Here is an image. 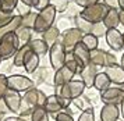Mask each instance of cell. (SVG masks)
Returning a JSON list of instances; mask_svg holds the SVG:
<instances>
[{"instance_id": "obj_36", "label": "cell", "mask_w": 124, "mask_h": 121, "mask_svg": "<svg viewBox=\"0 0 124 121\" xmlns=\"http://www.w3.org/2000/svg\"><path fill=\"white\" fill-rule=\"evenodd\" d=\"M50 0H34L32 1V8H34L35 11H42L43 8H46L47 6H50Z\"/></svg>"}, {"instance_id": "obj_2", "label": "cell", "mask_w": 124, "mask_h": 121, "mask_svg": "<svg viewBox=\"0 0 124 121\" xmlns=\"http://www.w3.org/2000/svg\"><path fill=\"white\" fill-rule=\"evenodd\" d=\"M68 56L70 57H67L64 66L62 68H59L57 71H54V79H53V86L54 88H60L63 85L68 83L70 81H73L74 77L77 74H79V71H81V67L78 66V63L71 57V54Z\"/></svg>"}, {"instance_id": "obj_49", "label": "cell", "mask_w": 124, "mask_h": 121, "mask_svg": "<svg viewBox=\"0 0 124 121\" xmlns=\"http://www.w3.org/2000/svg\"><path fill=\"white\" fill-rule=\"evenodd\" d=\"M120 11H124V0H120Z\"/></svg>"}, {"instance_id": "obj_43", "label": "cell", "mask_w": 124, "mask_h": 121, "mask_svg": "<svg viewBox=\"0 0 124 121\" xmlns=\"http://www.w3.org/2000/svg\"><path fill=\"white\" fill-rule=\"evenodd\" d=\"M17 10L20 11V15H24V14H27V13H29V11H31V7L23 4V3H18Z\"/></svg>"}, {"instance_id": "obj_32", "label": "cell", "mask_w": 124, "mask_h": 121, "mask_svg": "<svg viewBox=\"0 0 124 121\" xmlns=\"http://www.w3.org/2000/svg\"><path fill=\"white\" fill-rule=\"evenodd\" d=\"M84 95L88 98V100H89L93 106L101 100V92H99V91H96L93 86H92V88H86V89H85Z\"/></svg>"}, {"instance_id": "obj_7", "label": "cell", "mask_w": 124, "mask_h": 121, "mask_svg": "<svg viewBox=\"0 0 124 121\" xmlns=\"http://www.w3.org/2000/svg\"><path fill=\"white\" fill-rule=\"evenodd\" d=\"M8 88L18 93H25L29 89L36 88V85L32 81V78L27 77V75L13 74V75H8Z\"/></svg>"}, {"instance_id": "obj_52", "label": "cell", "mask_w": 124, "mask_h": 121, "mask_svg": "<svg viewBox=\"0 0 124 121\" xmlns=\"http://www.w3.org/2000/svg\"><path fill=\"white\" fill-rule=\"evenodd\" d=\"M123 46H124V32H123Z\"/></svg>"}, {"instance_id": "obj_17", "label": "cell", "mask_w": 124, "mask_h": 121, "mask_svg": "<svg viewBox=\"0 0 124 121\" xmlns=\"http://www.w3.org/2000/svg\"><path fill=\"white\" fill-rule=\"evenodd\" d=\"M43 109H45V111L49 114V117H53V118H56V116L60 113V111H63V106L60 105V102H59V99H57V96L54 93H52L47 96V99H46V103L45 106H43Z\"/></svg>"}, {"instance_id": "obj_24", "label": "cell", "mask_w": 124, "mask_h": 121, "mask_svg": "<svg viewBox=\"0 0 124 121\" xmlns=\"http://www.w3.org/2000/svg\"><path fill=\"white\" fill-rule=\"evenodd\" d=\"M20 27H21V15L17 14V15H14V18H13L7 25H4V27L0 28V39L3 38L4 35H7V33L16 32Z\"/></svg>"}, {"instance_id": "obj_25", "label": "cell", "mask_w": 124, "mask_h": 121, "mask_svg": "<svg viewBox=\"0 0 124 121\" xmlns=\"http://www.w3.org/2000/svg\"><path fill=\"white\" fill-rule=\"evenodd\" d=\"M16 35H17V39H18V42H20V46H24V45H28L32 40L34 29L25 28V27H20L16 31Z\"/></svg>"}, {"instance_id": "obj_42", "label": "cell", "mask_w": 124, "mask_h": 121, "mask_svg": "<svg viewBox=\"0 0 124 121\" xmlns=\"http://www.w3.org/2000/svg\"><path fill=\"white\" fill-rule=\"evenodd\" d=\"M54 121H75V120H74L73 114H68V113H66V111L63 110L56 116Z\"/></svg>"}, {"instance_id": "obj_34", "label": "cell", "mask_w": 124, "mask_h": 121, "mask_svg": "<svg viewBox=\"0 0 124 121\" xmlns=\"http://www.w3.org/2000/svg\"><path fill=\"white\" fill-rule=\"evenodd\" d=\"M20 0H0V4H1V11H6V13H13V11L17 8Z\"/></svg>"}, {"instance_id": "obj_26", "label": "cell", "mask_w": 124, "mask_h": 121, "mask_svg": "<svg viewBox=\"0 0 124 121\" xmlns=\"http://www.w3.org/2000/svg\"><path fill=\"white\" fill-rule=\"evenodd\" d=\"M31 49H29L28 45H24V46H20V49L17 50V53L13 57V66L14 67H23L24 66V60L28 54Z\"/></svg>"}, {"instance_id": "obj_4", "label": "cell", "mask_w": 124, "mask_h": 121, "mask_svg": "<svg viewBox=\"0 0 124 121\" xmlns=\"http://www.w3.org/2000/svg\"><path fill=\"white\" fill-rule=\"evenodd\" d=\"M18 49H20V42H18L16 32L7 33L0 39V56L3 60L13 59Z\"/></svg>"}, {"instance_id": "obj_3", "label": "cell", "mask_w": 124, "mask_h": 121, "mask_svg": "<svg viewBox=\"0 0 124 121\" xmlns=\"http://www.w3.org/2000/svg\"><path fill=\"white\" fill-rule=\"evenodd\" d=\"M57 17V8L54 4L47 6L46 8H43L42 11L38 13L36 20H35V25H34V32L35 33H42L47 31L49 28H52L54 25Z\"/></svg>"}, {"instance_id": "obj_39", "label": "cell", "mask_w": 124, "mask_h": 121, "mask_svg": "<svg viewBox=\"0 0 124 121\" xmlns=\"http://www.w3.org/2000/svg\"><path fill=\"white\" fill-rule=\"evenodd\" d=\"M74 3L78 7H81V8H86V7H91L93 4L102 3V0H74Z\"/></svg>"}, {"instance_id": "obj_11", "label": "cell", "mask_w": 124, "mask_h": 121, "mask_svg": "<svg viewBox=\"0 0 124 121\" xmlns=\"http://www.w3.org/2000/svg\"><path fill=\"white\" fill-rule=\"evenodd\" d=\"M3 102H4L7 110L10 111V113L18 114L20 106H21V102H23V96H21V93H18V92H16V91L8 89L7 93L4 95V98H3Z\"/></svg>"}, {"instance_id": "obj_54", "label": "cell", "mask_w": 124, "mask_h": 121, "mask_svg": "<svg viewBox=\"0 0 124 121\" xmlns=\"http://www.w3.org/2000/svg\"><path fill=\"white\" fill-rule=\"evenodd\" d=\"M0 10H1V4H0Z\"/></svg>"}, {"instance_id": "obj_14", "label": "cell", "mask_w": 124, "mask_h": 121, "mask_svg": "<svg viewBox=\"0 0 124 121\" xmlns=\"http://www.w3.org/2000/svg\"><path fill=\"white\" fill-rule=\"evenodd\" d=\"M105 72L109 77L112 85H116V86H123L124 85V68L120 64H116V66H109L105 68Z\"/></svg>"}, {"instance_id": "obj_31", "label": "cell", "mask_w": 124, "mask_h": 121, "mask_svg": "<svg viewBox=\"0 0 124 121\" xmlns=\"http://www.w3.org/2000/svg\"><path fill=\"white\" fill-rule=\"evenodd\" d=\"M91 33H92L93 36H96L98 39H99V38H103V36H106L107 28H106V25L103 24V21H102V22H96V24H92Z\"/></svg>"}, {"instance_id": "obj_29", "label": "cell", "mask_w": 124, "mask_h": 121, "mask_svg": "<svg viewBox=\"0 0 124 121\" xmlns=\"http://www.w3.org/2000/svg\"><path fill=\"white\" fill-rule=\"evenodd\" d=\"M81 43L84 45V46L89 50V52H92V50L98 49V46H99V39L96 38V36H93L92 33H86V35H84V36H82Z\"/></svg>"}, {"instance_id": "obj_33", "label": "cell", "mask_w": 124, "mask_h": 121, "mask_svg": "<svg viewBox=\"0 0 124 121\" xmlns=\"http://www.w3.org/2000/svg\"><path fill=\"white\" fill-rule=\"evenodd\" d=\"M31 121H49V114L45 111L43 107L35 109L31 114Z\"/></svg>"}, {"instance_id": "obj_38", "label": "cell", "mask_w": 124, "mask_h": 121, "mask_svg": "<svg viewBox=\"0 0 124 121\" xmlns=\"http://www.w3.org/2000/svg\"><path fill=\"white\" fill-rule=\"evenodd\" d=\"M13 18H14V14H13V13H6V11L0 10V28L7 25Z\"/></svg>"}, {"instance_id": "obj_51", "label": "cell", "mask_w": 124, "mask_h": 121, "mask_svg": "<svg viewBox=\"0 0 124 121\" xmlns=\"http://www.w3.org/2000/svg\"><path fill=\"white\" fill-rule=\"evenodd\" d=\"M1 61H3V59H1V56H0V66H1Z\"/></svg>"}, {"instance_id": "obj_5", "label": "cell", "mask_w": 124, "mask_h": 121, "mask_svg": "<svg viewBox=\"0 0 124 121\" xmlns=\"http://www.w3.org/2000/svg\"><path fill=\"white\" fill-rule=\"evenodd\" d=\"M82 36H84V33L79 32L77 28L71 27V28H68V29H64L62 32L59 42L63 45L66 53H67V54H71V52L74 50V47L78 43H81Z\"/></svg>"}, {"instance_id": "obj_13", "label": "cell", "mask_w": 124, "mask_h": 121, "mask_svg": "<svg viewBox=\"0 0 124 121\" xmlns=\"http://www.w3.org/2000/svg\"><path fill=\"white\" fill-rule=\"evenodd\" d=\"M71 57L78 63L81 68H84L85 66H88L91 63V52L82 43H78L74 47V50L71 52Z\"/></svg>"}, {"instance_id": "obj_10", "label": "cell", "mask_w": 124, "mask_h": 121, "mask_svg": "<svg viewBox=\"0 0 124 121\" xmlns=\"http://www.w3.org/2000/svg\"><path fill=\"white\" fill-rule=\"evenodd\" d=\"M32 81L35 82V85L38 86V85H49L52 88H54L53 86V79H54V70L52 68V67H39L36 71L32 74Z\"/></svg>"}, {"instance_id": "obj_50", "label": "cell", "mask_w": 124, "mask_h": 121, "mask_svg": "<svg viewBox=\"0 0 124 121\" xmlns=\"http://www.w3.org/2000/svg\"><path fill=\"white\" fill-rule=\"evenodd\" d=\"M6 114H4V113H1V111H0V121H3V120H4V118H6Z\"/></svg>"}, {"instance_id": "obj_35", "label": "cell", "mask_w": 124, "mask_h": 121, "mask_svg": "<svg viewBox=\"0 0 124 121\" xmlns=\"http://www.w3.org/2000/svg\"><path fill=\"white\" fill-rule=\"evenodd\" d=\"M8 89V77L6 74H0V100H3Z\"/></svg>"}, {"instance_id": "obj_19", "label": "cell", "mask_w": 124, "mask_h": 121, "mask_svg": "<svg viewBox=\"0 0 124 121\" xmlns=\"http://www.w3.org/2000/svg\"><path fill=\"white\" fill-rule=\"evenodd\" d=\"M28 46H29V49H31V52L35 53V54H38L39 57L49 54V49H50V47L47 46V43H46L42 38L32 39V40L28 43Z\"/></svg>"}, {"instance_id": "obj_41", "label": "cell", "mask_w": 124, "mask_h": 121, "mask_svg": "<svg viewBox=\"0 0 124 121\" xmlns=\"http://www.w3.org/2000/svg\"><path fill=\"white\" fill-rule=\"evenodd\" d=\"M116 64H118V60H117V57H116V54L112 53V52H106V67L116 66Z\"/></svg>"}, {"instance_id": "obj_22", "label": "cell", "mask_w": 124, "mask_h": 121, "mask_svg": "<svg viewBox=\"0 0 124 121\" xmlns=\"http://www.w3.org/2000/svg\"><path fill=\"white\" fill-rule=\"evenodd\" d=\"M110 86H112V82H110L109 77L106 75V72L105 71H99L98 72V75H96V78H95L93 88L102 93V92H105L106 89H109Z\"/></svg>"}, {"instance_id": "obj_8", "label": "cell", "mask_w": 124, "mask_h": 121, "mask_svg": "<svg viewBox=\"0 0 124 121\" xmlns=\"http://www.w3.org/2000/svg\"><path fill=\"white\" fill-rule=\"evenodd\" d=\"M66 60H67V53H66V50H64L63 45L60 42L50 46V49H49V61H50V67L54 71L62 68L64 66Z\"/></svg>"}, {"instance_id": "obj_37", "label": "cell", "mask_w": 124, "mask_h": 121, "mask_svg": "<svg viewBox=\"0 0 124 121\" xmlns=\"http://www.w3.org/2000/svg\"><path fill=\"white\" fill-rule=\"evenodd\" d=\"M77 121H96L93 110H85V111H81V114L78 116Z\"/></svg>"}, {"instance_id": "obj_21", "label": "cell", "mask_w": 124, "mask_h": 121, "mask_svg": "<svg viewBox=\"0 0 124 121\" xmlns=\"http://www.w3.org/2000/svg\"><path fill=\"white\" fill-rule=\"evenodd\" d=\"M103 24L107 29H114L120 25V11L118 10H107L106 15L103 18Z\"/></svg>"}, {"instance_id": "obj_23", "label": "cell", "mask_w": 124, "mask_h": 121, "mask_svg": "<svg viewBox=\"0 0 124 121\" xmlns=\"http://www.w3.org/2000/svg\"><path fill=\"white\" fill-rule=\"evenodd\" d=\"M91 64L96 66L98 68L101 67H106V50H102V49H98L96 50H92L91 52Z\"/></svg>"}, {"instance_id": "obj_15", "label": "cell", "mask_w": 124, "mask_h": 121, "mask_svg": "<svg viewBox=\"0 0 124 121\" xmlns=\"http://www.w3.org/2000/svg\"><path fill=\"white\" fill-rule=\"evenodd\" d=\"M98 72H99V68L93 64H88V66H85L84 68H81V71H79V79L85 83V86L86 88H92L93 86V82H95V78L98 75Z\"/></svg>"}, {"instance_id": "obj_40", "label": "cell", "mask_w": 124, "mask_h": 121, "mask_svg": "<svg viewBox=\"0 0 124 121\" xmlns=\"http://www.w3.org/2000/svg\"><path fill=\"white\" fill-rule=\"evenodd\" d=\"M102 3L106 6L109 10H118L120 11V0H102Z\"/></svg>"}, {"instance_id": "obj_18", "label": "cell", "mask_w": 124, "mask_h": 121, "mask_svg": "<svg viewBox=\"0 0 124 121\" xmlns=\"http://www.w3.org/2000/svg\"><path fill=\"white\" fill-rule=\"evenodd\" d=\"M24 70L27 74H34L38 68L40 67V57L38 54H35L32 52H29L27 57H25V60H24Z\"/></svg>"}, {"instance_id": "obj_47", "label": "cell", "mask_w": 124, "mask_h": 121, "mask_svg": "<svg viewBox=\"0 0 124 121\" xmlns=\"http://www.w3.org/2000/svg\"><path fill=\"white\" fill-rule=\"evenodd\" d=\"M120 111H121V118H124V100L121 102V105H120Z\"/></svg>"}, {"instance_id": "obj_46", "label": "cell", "mask_w": 124, "mask_h": 121, "mask_svg": "<svg viewBox=\"0 0 124 121\" xmlns=\"http://www.w3.org/2000/svg\"><path fill=\"white\" fill-rule=\"evenodd\" d=\"M120 24L124 27V11H120Z\"/></svg>"}, {"instance_id": "obj_12", "label": "cell", "mask_w": 124, "mask_h": 121, "mask_svg": "<svg viewBox=\"0 0 124 121\" xmlns=\"http://www.w3.org/2000/svg\"><path fill=\"white\" fill-rule=\"evenodd\" d=\"M106 43L107 46L113 50V52H120V50L124 49L123 46V32H120L117 28L114 29H107L106 36Z\"/></svg>"}, {"instance_id": "obj_53", "label": "cell", "mask_w": 124, "mask_h": 121, "mask_svg": "<svg viewBox=\"0 0 124 121\" xmlns=\"http://www.w3.org/2000/svg\"><path fill=\"white\" fill-rule=\"evenodd\" d=\"M120 88H121V89H123V91H124V85H123V86H120Z\"/></svg>"}, {"instance_id": "obj_16", "label": "cell", "mask_w": 124, "mask_h": 121, "mask_svg": "<svg viewBox=\"0 0 124 121\" xmlns=\"http://www.w3.org/2000/svg\"><path fill=\"white\" fill-rule=\"evenodd\" d=\"M121 117L120 106L114 105H103L99 113V121H118Z\"/></svg>"}, {"instance_id": "obj_6", "label": "cell", "mask_w": 124, "mask_h": 121, "mask_svg": "<svg viewBox=\"0 0 124 121\" xmlns=\"http://www.w3.org/2000/svg\"><path fill=\"white\" fill-rule=\"evenodd\" d=\"M107 10L109 8L103 3H98V4H93V6H91V7L82 8V10L79 11V15L82 17L84 20H86L88 22H91V24H96V22L103 21Z\"/></svg>"}, {"instance_id": "obj_27", "label": "cell", "mask_w": 124, "mask_h": 121, "mask_svg": "<svg viewBox=\"0 0 124 121\" xmlns=\"http://www.w3.org/2000/svg\"><path fill=\"white\" fill-rule=\"evenodd\" d=\"M74 21V28H77L79 32H82L84 35H86V33H91V29H92V24L91 22H88L86 20H84L82 17L77 15L75 18L73 20Z\"/></svg>"}, {"instance_id": "obj_45", "label": "cell", "mask_w": 124, "mask_h": 121, "mask_svg": "<svg viewBox=\"0 0 124 121\" xmlns=\"http://www.w3.org/2000/svg\"><path fill=\"white\" fill-rule=\"evenodd\" d=\"M32 1H34V0H20V3L28 6V7H32Z\"/></svg>"}, {"instance_id": "obj_9", "label": "cell", "mask_w": 124, "mask_h": 121, "mask_svg": "<svg viewBox=\"0 0 124 121\" xmlns=\"http://www.w3.org/2000/svg\"><path fill=\"white\" fill-rule=\"evenodd\" d=\"M124 100V91L120 86H110L101 93V102L103 105L120 106Z\"/></svg>"}, {"instance_id": "obj_55", "label": "cell", "mask_w": 124, "mask_h": 121, "mask_svg": "<svg viewBox=\"0 0 124 121\" xmlns=\"http://www.w3.org/2000/svg\"><path fill=\"white\" fill-rule=\"evenodd\" d=\"M118 121H120V120H118Z\"/></svg>"}, {"instance_id": "obj_48", "label": "cell", "mask_w": 124, "mask_h": 121, "mask_svg": "<svg viewBox=\"0 0 124 121\" xmlns=\"http://www.w3.org/2000/svg\"><path fill=\"white\" fill-rule=\"evenodd\" d=\"M118 64L124 68V52H123V54H121V59H120V63H118Z\"/></svg>"}, {"instance_id": "obj_28", "label": "cell", "mask_w": 124, "mask_h": 121, "mask_svg": "<svg viewBox=\"0 0 124 121\" xmlns=\"http://www.w3.org/2000/svg\"><path fill=\"white\" fill-rule=\"evenodd\" d=\"M71 105L74 106V107H77L79 111H85V110H93V107L95 106L91 103L89 100H88V98L85 96V95H82V96H79V98H77V99L73 100V103Z\"/></svg>"}, {"instance_id": "obj_30", "label": "cell", "mask_w": 124, "mask_h": 121, "mask_svg": "<svg viewBox=\"0 0 124 121\" xmlns=\"http://www.w3.org/2000/svg\"><path fill=\"white\" fill-rule=\"evenodd\" d=\"M36 15H38V13H35V11H29V13H27V14L21 15V27L34 29Z\"/></svg>"}, {"instance_id": "obj_1", "label": "cell", "mask_w": 124, "mask_h": 121, "mask_svg": "<svg viewBox=\"0 0 124 121\" xmlns=\"http://www.w3.org/2000/svg\"><path fill=\"white\" fill-rule=\"evenodd\" d=\"M47 99V95L39 88H32L29 89L28 92H25L23 95V102L20 106V111H18V116L27 118L31 121V114L35 109H39L43 107Z\"/></svg>"}, {"instance_id": "obj_44", "label": "cell", "mask_w": 124, "mask_h": 121, "mask_svg": "<svg viewBox=\"0 0 124 121\" xmlns=\"http://www.w3.org/2000/svg\"><path fill=\"white\" fill-rule=\"evenodd\" d=\"M3 121H29V120L23 118V117H20V116H7Z\"/></svg>"}, {"instance_id": "obj_20", "label": "cell", "mask_w": 124, "mask_h": 121, "mask_svg": "<svg viewBox=\"0 0 124 121\" xmlns=\"http://www.w3.org/2000/svg\"><path fill=\"white\" fill-rule=\"evenodd\" d=\"M60 35H62L60 28L57 27V25H53L52 28H49L47 31H45V32L42 33V39H43L46 43H47V46L50 47V46H53L54 43L59 42Z\"/></svg>"}]
</instances>
